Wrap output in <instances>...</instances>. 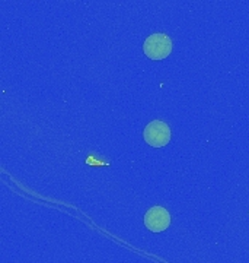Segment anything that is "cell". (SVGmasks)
Instances as JSON below:
<instances>
[{
	"instance_id": "6da1fadb",
	"label": "cell",
	"mask_w": 249,
	"mask_h": 263,
	"mask_svg": "<svg viewBox=\"0 0 249 263\" xmlns=\"http://www.w3.org/2000/svg\"><path fill=\"white\" fill-rule=\"evenodd\" d=\"M143 51L152 60H162L172 53V41L165 34H153L146 38Z\"/></svg>"
},
{
	"instance_id": "7a4b0ae2",
	"label": "cell",
	"mask_w": 249,
	"mask_h": 263,
	"mask_svg": "<svg viewBox=\"0 0 249 263\" xmlns=\"http://www.w3.org/2000/svg\"><path fill=\"white\" fill-rule=\"evenodd\" d=\"M171 127L165 122L153 120L144 127L143 138L153 148H162L171 142Z\"/></svg>"
},
{
	"instance_id": "3957f363",
	"label": "cell",
	"mask_w": 249,
	"mask_h": 263,
	"mask_svg": "<svg viewBox=\"0 0 249 263\" xmlns=\"http://www.w3.org/2000/svg\"><path fill=\"white\" fill-rule=\"evenodd\" d=\"M144 226L153 233H162L171 226V215L165 208H150L144 215Z\"/></svg>"
}]
</instances>
